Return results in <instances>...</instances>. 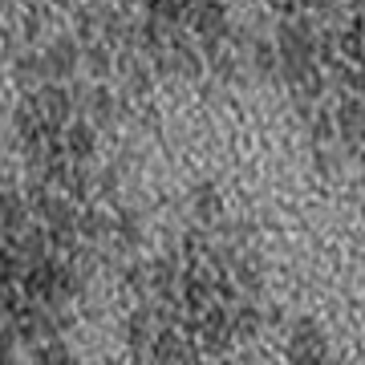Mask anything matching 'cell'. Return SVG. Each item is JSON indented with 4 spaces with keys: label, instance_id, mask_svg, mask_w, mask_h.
Returning <instances> with one entry per match:
<instances>
[{
    "label": "cell",
    "instance_id": "6da1fadb",
    "mask_svg": "<svg viewBox=\"0 0 365 365\" xmlns=\"http://www.w3.org/2000/svg\"><path fill=\"white\" fill-rule=\"evenodd\" d=\"M276 66L284 69L288 81H304L313 78L317 69V41L309 33V25H280V37H276Z\"/></svg>",
    "mask_w": 365,
    "mask_h": 365
},
{
    "label": "cell",
    "instance_id": "603a6c76",
    "mask_svg": "<svg viewBox=\"0 0 365 365\" xmlns=\"http://www.w3.org/2000/svg\"><path fill=\"white\" fill-rule=\"evenodd\" d=\"M143 41L150 45V49H163V41L167 37H163V21H158V16H150V21L143 25Z\"/></svg>",
    "mask_w": 365,
    "mask_h": 365
},
{
    "label": "cell",
    "instance_id": "484cf974",
    "mask_svg": "<svg viewBox=\"0 0 365 365\" xmlns=\"http://www.w3.org/2000/svg\"><path fill=\"white\" fill-rule=\"evenodd\" d=\"M53 4H61V9H69V4H73V0H53Z\"/></svg>",
    "mask_w": 365,
    "mask_h": 365
},
{
    "label": "cell",
    "instance_id": "ac0fdd59",
    "mask_svg": "<svg viewBox=\"0 0 365 365\" xmlns=\"http://www.w3.org/2000/svg\"><path fill=\"white\" fill-rule=\"evenodd\" d=\"M81 61L90 66V73H93V78H106V73H110V53H106V45H90Z\"/></svg>",
    "mask_w": 365,
    "mask_h": 365
},
{
    "label": "cell",
    "instance_id": "3957f363",
    "mask_svg": "<svg viewBox=\"0 0 365 365\" xmlns=\"http://www.w3.org/2000/svg\"><path fill=\"white\" fill-rule=\"evenodd\" d=\"M288 365H329V345L313 321H297L288 337Z\"/></svg>",
    "mask_w": 365,
    "mask_h": 365
},
{
    "label": "cell",
    "instance_id": "7a4b0ae2",
    "mask_svg": "<svg viewBox=\"0 0 365 365\" xmlns=\"http://www.w3.org/2000/svg\"><path fill=\"white\" fill-rule=\"evenodd\" d=\"M33 110H37L41 126H49V130H61L69 122V114H73V93L66 90V86H57V81H45L37 93H33Z\"/></svg>",
    "mask_w": 365,
    "mask_h": 365
},
{
    "label": "cell",
    "instance_id": "8992f818",
    "mask_svg": "<svg viewBox=\"0 0 365 365\" xmlns=\"http://www.w3.org/2000/svg\"><path fill=\"white\" fill-rule=\"evenodd\" d=\"M191 29L203 41H220L227 33V9H223V0H199L195 13H191Z\"/></svg>",
    "mask_w": 365,
    "mask_h": 365
},
{
    "label": "cell",
    "instance_id": "9c48e42d",
    "mask_svg": "<svg viewBox=\"0 0 365 365\" xmlns=\"http://www.w3.org/2000/svg\"><path fill=\"white\" fill-rule=\"evenodd\" d=\"M21 227H25V195H16L13 187H4L0 191V232L13 240Z\"/></svg>",
    "mask_w": 365,
    "mask_h": 365
},
{
    "label": "cell",
    "instance_id": "277c9868",
    "mask_svg": "<svg viewBox=\"0 0 365 365\" xmlns=\"http://www.w3.org/2000/svg\"><path fill=\"white\" fill-rule=\"evenodd\" d=\"M81 66V53H78V41L73 37H57L45 49V57H41V73L49 81H66L73 78V69Z\"/></svg>",
    "mask_w": 365,
    "mask_h": 365
},
{
    "label": "cell",
    "instance_id": "d6986e66",
    "mask_svg": "<svg viewBox=\"0 0 365 365\" xmlns=\"http://www.w3.org/2000/svg\"><path fill=\"white\" fill-rule=\"evenodd\" d=\"M195 211H199V220H215L220 215V195L211 191V187H199V195H195Z\"/></svg>",
    "mask_w": 365,
    "mask_h": 365
},
{
    "label": "cell",
    "instance_id": "2e32d148",
    "mask_svg": "<svg viewBox=\"0 0 365 365\" xmlns=\"http://www.w3.org/2000/svg\"><path fill=\"white\" fill-rule=\"evenodd\" d=\"M78 235H86V240H102L106 235V215L102 211H86V215H78Z\"/></svg>",
    "mask_w": 365,
    "mask_h": 365
},
{
    "label": "cell",
    "instance_id": "d4e9b609",
    "mask_svg": "<svg viewBox=\"0 0 365 365\" xmlns=\"http://www.w3.org/2000/svg\"><path fill=\"white\" fill-rule=\"evenodd\" d=\"M4 187H9V182H4V167H0V191H4Z\"/></svg>",
    "mask_w": 365,
    "mask_h": 365
},
{
    "label": "cell",
    "instance_id": "cb8c5ba5",
    "mask_svg": "<svg viewBox=\"0 0 365 365\" xmlns=\"http://www.w3.org/2000/svg\"><path fill=\"white\" fill-rule=\"evenodd\" d=\"M195 4H199V0H182V9H195Z\"/></svg>",
    "mask_w": 365,
    "mask_h": 365
},
{
    "label": "cell",
    "instance_id": "44dd1931",
    "mask_svg": "<svg viewBox=\"0 0 365 365\" xmlns=\"http://www.w3.org/2000/svg\"><path fill=\"white\" fill-rule=\"evenodd\" d=\"M37 78H45V73H41V57H33V53L21 57V61H16V81H37Z\"/></svg>",
    "mask_w": 365,
    "mask_h": 365
},
{
    "label": "cell",
    "instance_id": "4fadbf2b",
    "mask_svg": "<svg viewBox=\"0 0 365 365\" xmlns=\"http://www.w3.org/2000/svg\"><path fill=\"white\" fill-rule=\"evenodd\" d=\"M86 102H90V114H93L90 126H106V122L114 118V93H110V90H93Z\"/></svg>",
    "mask_w": 365,
    "mask_h": 365
},
{
    "label": "cell",
    "instance_id": "ba28073f",
    "mask_svg": "<svg viewBox=\"0 0 365 365\" xmlns=\"http://www.w3.org/2000/svg\"><path fill=\"white\" fill-rule=\"evenodd\" d=\"M66 155L69 158H78V163H86V158L93 155V146H98V134H93V126H90V118H81V122H73L66 130Z\"/></svg>",
    "mask_w": 365,
    "mask_h": 365
},
{
    "label": "cell",
    "instance_id": "30bf717a",
    "mask_svg": "<svg viewBox=\"0 0 365 365\" xmlns=\"http://www.w3.org/2000/svg\"><path fill=\"white\" fill-rule=\"evenodd\" d=\"M337 130H341V138L353 143V146H357V138H361V102L349 98V93H345V102L337 106Z\"/></svg>",
    "mask_w": 365,
    "mask_h": 365
},
{
    "label": "cell",
    "instance_id": "ffe728a7",
    "mask_svg": "<svg viewBox=\"0 0 365 365\" xmlns=\"http://www.w3.org/2000/svg\"><path fill=\"white\" fill-rule=\"evenodd\" d=\"M341 49L349 53V61H353V66L361 61V21H353V25L345 29V37H341Z\"/></svg>",
    "mask_w": 365,
    "mask_h": 365
},
{
    "label": "cell",
    "instance_id": "5b68a950",
    "mask_svg": "<svg viewBox=\"0 0 365 365\" xmlns=\"http://www.w3.org/2000/svg\"><path fill=\"white\" fill-rule=\"evenodd\" d=\"M150 349H155V365H195V349L175 329H163L158 337H150Z\"/></svg>",
    "mask_w": 365,
    "mask_h": 365
},
{
    "label": "cell",
    "instance_id": "8fae6325",
    "mask_svg": "<svg viewBox=\"0 0 365 365\" xmlns=\"http://www.w3.org/2000/svg\"><path fill=\"white\" fill-rule=\"evenodd\" d=\"M33 365H78L73 361V353L61 345V341H45V345H37V353H33Z\"/></svg>",
    "mask_w": 365,
    "mask_h": 365
},
{
    "label": "cell",
    "instance_id": "7402d4cb",
    "mask_svg": "<svg viewBox=\"0 0 365 365\" xmlns=\"http://www.w3.org/2000/svg\"><path fill=\"white\" fill-rule=\"evenodd\" d=\"M118 235H122L126 244H138V215H134V211H122V215H118Z\"/></svg>",
    "mask_w": 365,
    "mask_h": 365
},
{
    "label": "cell",
    "instance_id": "9a60e30c",
    "mask_svg": "<svg viewBox=\"0 0 365 365\" xmlns=\"http://www.w3.org/2000/svg\"><path fill=\"white\" fill-rule=\"evenodd\" d=\"M260 333V313L256 309H240L232 317V337H256Z\"/></svg>",
    "mask_w": 365,
    "mask_h": 365
},
{
    "label": "cell",
    "instance_id": "5bb4252c",
    "mask_svg": "<svg viewBox=\"0 0 365 365\" xmlns=\"http://www.w3.org/2000/svg\"><path fill=\"white\" fill-rule=\"evenodd\" d=\"M155 337V325H150V313L146 309H138V313L130 317V345L134 349H143L146 341Z\"/></svg>",
    "mask_w": 365,
    "mask_h": 365
},
{
    "label": "cell",
    "instance_id": "52a82bcc",
    "mask_svg": "<svg viewBox=\"0 0 365 365\" xmlns=\"http://www.w3.org/2000/svg\"><path fill=\"white\" fill-rule=\"evenodd\" d=\"M199 333H203V341H207L211 349H223V345L232 341V313H227L223 304H211L207 313H203Z\"/></svg>",
    "mask_w": 365,
    "mask_h": 365
},
{
    "label": "cell",
    "instance_id": "e0dca14e",
    "mask_svg": "<svg viewBox=\"0 0 365 365\" xmlns=\"http://www.w3.org/2000/svg\"><path fill=\"white\" fill-rule=\"evenodd\" d=\"M175 69H179L182 78H199V73H203V61H199L195 49H182V45H175Z\"/></svg>",
    "mask_w": 365,
    "mask_h": 365
},
{
    "label": "cell",
    "instance_id": "7c38bea8",
    "mask_svg": "<svg viewBox=\"0 0 365 365\" xmlns=\"http://www.w3.org/2000/svg\"><path fill=\"white\" fill-rule=\"evenodd\" d=\"M232 268H235V280H240V288H244V292H252V297H256V292H260V264H252V256H240V260H232Z\"/></svg>",
    "mask_w": 365,
    "mask_h": 365
}]
</instances>
